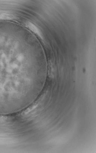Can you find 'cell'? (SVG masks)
<instances>
[{"instance_id": "1", "label": "cell", "mask_w": 96, "mask_h": 153, "mask_svg": "<svg viewBox=\"0 0 96 153\" xmlns=\"http://www.w3.org/2000/svg\"><path fill=\"white\" fill-rule=\"evenodd\" d=\"M15 52L12 48L0 45V112L25 106L39 82L36 71L22 64L24 54Z\"/></svg>"}, {"instance_id": "2", "label": "cell", "mask_w": 96, "mask_h": 153, "mask_svg": "<svg viewBox=\"0 0 96 153\" xmlns=\"http://www.w3.org/2000/svg\"><path fill=\"white\" fill-rule=\"evenodd\" d=\"M26 26L33 32L40 37H42L41 33L39 30L33 24L30 22H28L26 24Z\"/></svg>"}]
</instances>
